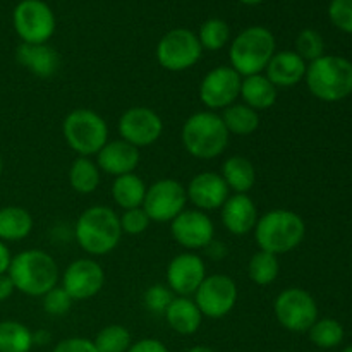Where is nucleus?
<instances>
[{"label": "nucleus", "mask_w": 352, "mask_h": 352, "mask_svg": "<svg viewBox=\"0 0 352 352\" xmlns=\"http://www.w3.org/2000/svg\"><path fill=\"white\" fill-rule=\"evenodd\" d=\"M186 192H188V201H191L195 208L201 210V212L220 210L230 196L222 175L210 170L196 174L189 181Z\"/></svg>", "instance_id": "nucleus-18"}, {"label": "nucleus", "mask_w": 352, "mask_h": 352, "mask_svg": "<svg viewBox=\"0 0 352 352\" xmlns=\"http://www.w3.org/2000/svg\"><path fill=\"white\" fill-rule=\"evenodd\" d=\"M239 96L244 105L251 107L258 113L268 110L277 103L278 88H275L265 74H253L243 78Z\"/></svg>", "instance_id": "nucleus-24"}, {"label": "nucleus", "mask_w": 352, "mask_h": 352, "mask_svg": "<svg viewBox=\"0 0 352 352\" xmlns=\"http://www.w3.org/2000/svg\"><path fill=\"white\" fill-rule=\"evenodd\" d=\"M188 352H215V351L208 346H195V347H191Z\"/></svg>", "instance_id": "nucleus-46"}, {"label": "nucleus", "mask_w": 352, "mask_h": 352, "mask_svg": "<svg viewBox=\"0 0 352 352\" xmlns=\"http://www.w3.org/2000/svg\"><path fill=\"white\" fill-rule=\"evenodd\" d=\"M2 172H3V158H2V153H0V177H2Z\"/></svg>", "instance_id": "nucleus-48"}, {"label": "nucleus", "mask_w": 352, "mask_h": 352, "mask_svg": "<svg viewBox=\"0 0 352 352\" xmlns=\"http://www.w3.org/2000/svg\"><path fill=\"white\" fill-rule=\"evenodd\" d=\"M165 278H167V287L175 296L191 298L206 278L205 261L199 254L191 251L177 254L168 263Z\"/></svg>", "instance_id": "nucleus-17"}, {"label": "nucleus", "mask_w": 352, "mask_h": 352, "mask_svg": "<svg viewBox=\"0 0 352 352\" xmlns=\"http://www.w3.org/2000/svg\"><path fill=\"white\" fill-rule=\"evenodd\" d=\"M196 36H198L203 50H222L230 41V26L220 17H212L199 26Z\"/></svg>", "instance_id": "nucleus-32"}, {"label": "nucleus", "mask_w": 352, "mask_h": 352, "mask_svg": "<svg viewBox=\"0 0 352 352\" xmlns=\"http://www.w3.org/2000/svg\"><path fill=\"white\" fill-rule=\"evenodd\" d=\"M155 55L165 71L184 72L198 64L203 48L195 31L188 28H175L160 38Z\"/></svg>", "instance_id": "nucleus-8"}, {"label": "nucleus", "mask_w": 352, "mask_h": 352, "mask_svg": "<svg viewBox=\"0 0 352 352\" xmlns=\"http://www.w3.org/2000/svg\"><path fill=\"white\" fill-rule=\"evenodd\" d=\"M117 129H119L120 140L127 141L140 150V148L151 146L160 140L164 133V122L153 109L131 107L120 116Z\"/></svg>", "instance_id": "nucleus-14"}, {"label": "nucleus", "mask_w": 352, "mask_h": 352, "mask_svg": "<svg viewBox=\"0 0 352 352\" xmlns=\"http://www.w3.org/2000/svg\"><path fill=\"white\" fill-rule=\"evenodd\" d=\"M127 352H170L162 340L158 339H141L131 344Z\"/></svg>", "instance_id": "nucleus-41"}, {"label": "nucleus", "mask_w": 352, "mask_h": 352, "mask_svg": "<svg viewBox=\"0 0 352 352\" xmlns=\"http://www.w3.org/2000/svg\"><path fill=\"white\" fill-rule=\"evenodd\" d=\"M274 313L282 329L305 333L318 320V305L305 289L289 287L275 298Z\"/></svg>", "instance_id": "nucleus-10"}, {"label": "nucleus", "mask_w": 352, "mask_h": 352, "mask_svg": "<svg viewBox=\"0 0 352 352\" xmlns=\"http://www.w3.org/2000/svg\"><path fill=\"white\" fill-rule=\"evenodd\" d=\"M52 352H98L93 340L85 337H71L64 339L52 349Z\"/></svg>", "instance_id": "nucleus-40"}, {"label": "nucleus", "mask_w": 352, "mask_h": 352, "mask_svg": "<svg viewBox=\"0 0 352 352\" xmlns=\"http://www.w3.org/2000/svg\"><path fill=\"white\" fill-rule=\"evenodd\" d=\"M278 274H280L278 256L267 253V251H256L248 263V275H250L251 282L261 285V287L274 284Z\"/></svg>", "instance_id": "nucleus-31"}, {"label": "nucleus", "mask_w": 352, "mask_h": 352, "mask_svg": "<svg viewBox=\"0 0 352 352\" xmlns=\"http://www.w3.org/2000/svg\"><path fill=\"white\" fill-rule=\"evenodd\" d=\"M220 117L229 134L234 136H250L260 127V113L244 103H234L227 107Z\"/></svg>", "instance_id": "nucleus-29"}, {"label": "nucleus", "mask_w": 352, "mask_h": 352, "mask_svg": "<svg viewBox=\"0 0 352 352\" xmlns=\"http://www.w3.org/2000/svg\"><path fill=\"white\" fill-rule=\"evenodd\" d=\"M239 2L244 3V6L254 7V6H260V3H263L265 0H239Z\"/></svg>", "instance_id": "nucleus-47"}, {"label": "nucleus", "mask_w": 352, "mask_h": 352, "mask_svg": "<svg viewBox=\"0 0 352 352\" xmlns=\"http://www.w3.org/2000/svg\"><path fill=\"white\" fill-rule=\"evenodd\" d=\"M172 237L186 251L205 250L215 239V226L208 213L201 210H184L170 222Z\"/></svg>", "instance_id": "nucleus-16"}, {"label": "nucleus", "mask_w": 352, "mask_h": 352, "mask_svg": "<svg viewBox=\"0 0 352 352\" xmlns=\"http://www.w3.org/2000/svg\"><path fill=\"white\" fill-rule=\"evenodd\" d=\"M342 352H352V346H349V347H346V349H344Z\"/></svg>", "instance_id": "nucleus-49"}, {"label": "nucleus", "mask_w": 352, "mask_h": 352, "mask_svg": "<svg viewBox=\"0 0 352 352\" xmlns=\"http://www.w3.org/2000/svg\"><path fill=\"white\" fill-rule=\"evenodd\" d=\"M230 134L222 117L212 110L192 113L181 129L184 150L198 160H213L229 146Z\"/></svg>", "instance_id": "nucleus-3"}, {"label": "nucleus", "mask_w": 352, "mask_h": 352, "mask_svg": "<svg viewBox=\"0 0 352 352\" xmlns=\"http://www.w3.org/2000/svg\"><path fill=\"white\" fill-rule=\"evenodd\" d=\"M308 62L302 60L294 50L275 52L263 74L275 88H292L305 81Z\"/></svg>", "instance_id": "nucleus-21"}, {"label": "nucleus", "mask_w": 352, "mask_h": 352, "mask_svg": "<svg viewBox=\"0 0 352 352\" xmlns=\"http://www.w3.org/2000/svg\"><path fill=\"white\" fill-rule=\"evenodd\" d=\"M175 294L164 284H153L146 289L143 296V305L148 311L155 315H164L167 311L168 305L174 301Z\"/></svg>", "instance_id": "nucleus-36"}, {"label": "nucleus", "mask_w": 352, "mask_h": 352, "mask_svg": "<svg viewBox=\"0 0 352 352\" xmlns=\"http://www.w3.org/2000/svg\"><path fill=\"white\" fill-rule=\"evenodd\" d=\"M220 219L227 232L232 236H246L256 227L258 208L248 195H230L220 208Z\"/></svg>", "instance_id": "nucleus-19"}, {"label": "nucleus", "mask_w": 352, "mask_h": 352, "mask_svg": "<svg viewBox=\"0 0 352 352\" xmlns=\"http://www.w3.org/2000/svg\"><path fill=\"white\" fill-rule=\"evenodd\" d=\"M12 26L21 43H48L55 33V14L43 0H21L12 12Z\"/></svg>", "instance_id": "nucleus-9"}, {"label": "nucleus", "mask_w": 352, "mask_h": 352, "mask_svg": "<svg viewBox=\"0 0 352 352\" xmlns=\"http://www.w3.org/2000/svg\"><path fill=\"white\" fill-rule=\"evenodd\" d=\"M72 298L64 291L62 285H57L43 296V309L50 316H64L71 311Z\"/></svg>", "instance_id": "nucleus-37"}, {"label": "nucleus", "mask_w": 352, "mask_h": 352, "mask_svg": "<svg viewBox=\"0 0 352 352\" xmlns=\"http://www.w3.org/2000/svg\"><path fill=\"white\" fill-rule=\"evenodd\" d=\"M16 60L21 67L40 79L52 78L57 74L58 67H60V57H58L57 50L48 43H21L16 50Z\"/></svg>", "instance_id": "nucleus-22"}, {"label": "nucleus", "mask_w": 352, "mask_h": 352, "mask_svg": "<svg viewBox=\"0 0 352 352\" xmlns=\"http://www.w3.org/2000/svg\"><path fill=\"white\" fill-rule=\"evenodd\" d=\"M306 86L322 102H340L352 93V62L340 55H323L309 62Z\"/></svg>", "instance_id": "nucleus-6"}, {"label": "nucleus", "mask_w": 352, "mask_h": 352, "mask_svg": "<svg viewBox=\"0 0 352 352\" xmlns=\"http://www.w3.org/2000/svg\"><path fill=\"white\" fill-rule=\"evenodd\" d=\"M253 232L261 251L278 256L291 253L302 243L306 236V223L302 217L292 210L275 208L258 219Z\"/></svg>", "instance_id": "nucleus-4"}, {"label": "nucleus", "mask_w": 352, "mask_h": 352, "mask_svg": "<svg viewBox=\"0 0 352 352\" xmlns=\"http://www.w3.org/2000/svg\"><path fill=\"white\" fill-rule=\"evenodd\" d=\"M62 134L78 157H95L109 141V126L91 109H74L62 122Z\"/></svg>", "instance_id": "nucleus-7"}, {"label": "nucleus", "mask_w": 352, "mask_h": 352, "mask_svg": "<svg viewBox=\"0 0 352 352\" xmlns=\"http://www.w3.org/2000/svg\"><path fill=\"white\" fill-rule=\"evenodd\" d=\"M33 230V217L26 208L17 205L0 208V241L17 243L26 239Z\"/></svg>", "instance_id": "nucleus-26"}, {"label": "nucleus", "mask_w": 352, "mask_h": 352, "mask_svg": "<svg viewBox=\"0 0 352 352\" xmlns=\"http://www.w3.org/2000/svg\"><path fill=\"white\" fill-rule=\"evenodd\" d=\"M329 17L337 30L352 34V0H332Z\"/></svg>", "instance_id": "nucleus-39"}, {"label": "nucleus", "mask_w": 352, "mask_h": 352, "mask_svg": "<svg viewBox=\"0 0 352 352\" xmlns=\"http://www.w3.org/2000/svg\"><path fill=\"white\" fill-rule=\"evenodd\" d=\"M93 344L98 352H127L133 337L124 325H107L96 333Z\"/></svg>", "instance_id": "nucleus-34"}, {"label": "nucleus", "mask_w": 352, "mask_h": 352, "mask_svg": "<svg viewBox=\"0 0 352 352\" xmlns=\"http://www.w3.org/2000/svg\"><path fill=\"white\" fill-rule=\"evenodd\" d=\"M140 160V150L124 140L107 141L105 146L96 153V165L100 170L113 177L133 174Z\"/></svg>", "instance_id": "nucleus-20"}, {"label": "nucleus", "mask_w": 352, "mask_h": 352, "mask_svg": "<svg viewBox=\"0 0 352 352\" xmlns=\"http://www.w3.org/2000/svg\"><path fill=\"white\" fill-rule=\"evenodd\" d=\"M294 47L296 54L305 62H313L325 55V41H323V36L316 30H311V28H306V30H302L296 36Z\"/></svg>", "instance_id": "nucleus-35"}, {"label": "nucleus", "mask_w": 352, "mask_h": 352, "mask_svg": "<svg viewBox=\"0 0 352 352\" xmlns=\"http://www.w3.org/2000/svg\"><path fill=\"white\" fill-rule=\"evenodd\" d=\"M205 251H206V254L212 258V260H217V261L223 260V258L227 256V246L222 243V241L213 239L212 243L205 248Z\"/></svg>", "instance_id": "nucleus-42"}, {"label": "nucleus", "mask_w": 352, "mask_h": 352, "mask_svg": "<svg viewBox=\"0 0 352 352\" xmlns=\"http://www.w3.org/2000/svg\"><path fill=\"white\" fill-rule=\"evenodd\" d=\"M164 316L167 325L179 336H192L198 332L203 323V315L195 299L182 298V296H175Z\"/></svg>", "instance_id": "nucleus-23"}, {"label": "nucleus", "mask_w": 352, "mask_h": 352, "mask_svg": "<svg viewBox=\"0 0 352 352\" xmlns=\"http://www.w3.org/2000/svg\"><path fill=\"white\" fill-rule=\"evenodd\" d=\"M74 236L82 251L91 256H105L122 239L119 215L109 206H89L76 220Z\"/></svg>", "instance_id": "nucleus-2"}, {"label": "nucleus", "mask_w": 352, "mask_h": 352, "mask_svg": "<svg viewBox=\"0 0 352 352\" xmlns=\"http://www.w3.org/2000/svg\"><path fill=\"white\" fill-rule=\"evenodd\" d=\"M241 82L243 78L230 65H219L199 82V100L212 112L226 110L239 98Z\"/></svg>", "instance_id": "nucleus-13"}, {"label": "nucleus", "mask_w": 352, "mask_h": 352, "mask_svg": "<svg viewBox=\"0 0 352 352\" xmlns=\"http://www.w3.org/2000/svg\"><path fill=\"white\" fill-rule=\"evenodd\" d=\"M7 275L14 289L30 298H43L60 280L57 261L41 250H24L12 256Z\"/></svg>", "instance_id": "nucleus-1"}, {"label": "nucleus", "mask_w": 352, "mask_h": 352, "mask_svg": "<svg viewBox=\"0 0 352 352\" xmlns=\"http://www.w3.org/2000/svg\"><path fill=\"white\" fill-rule=\"evenodd\" d=\"M239 291L229 275H206L205 280L195 292V302L201 311L203 318L220 320L230 315L236 308Z\"/></svg>", "instance_id": "nucleus-11"}, {"label": "nucleus", "mask_w": 352, "mask_h": 352, "mask_svg": "<svg viewBox=\"0 0 352 352\" xmlns=\"http://www.w3.org/2000/svg\"><path fill=\"white\" fill-rule=\"evenodd\" d=\"M146 184L138 174L119 175L113 179L112 198L116 205L122 210L141 208L146 196Z\"/></svg>", "instance_id": "nucleus-27"}, {"label": "nucleus", "mask_w": 352, "mask_h": 352, "mask_svg": "<svg viewBox=\"0 0 352 352\" xmlns=\"http://www.w3.org/2000/svg\"><path fill=\"white\" fill-rule=\"evenodd\" d=\"M100 168L89 157H78L69 168V184L79 195H91L100 186Z\"/></svg>", "instance_id": "nucleus-28"}, {"label": "nucleus", "mask_w": 352, "mask_h": 352, "mask_svg": "<svg viewBox=\"0 0 352 352\" xmlns=\"http://www.w3.org/2000/svg\"><path fill=\"white\" fill-rule=\"evenodd\" d=\"M50 342V333L47 330H38L36 333H33V344L38 346H45V344Z\"/></svg>", "instance_id": "nucleus-45"}, {"label": "nucleus", "mask_w": 352, "mask_h": 352, "mask_svg": "<svg viewBox=\"0 0 352 352\" xmlns=\"http://www.w3.org/2000/svg\"><path fill=\"white\" fill-rule=\"evenodd\" d=\"M229 191L234 195H248L256 184V168L253 162L241 155L229 157L222 165L220 172Z\"/></svg>", "instance_id": "nucleus-25"}, {"label": "nucleus", "mask_w": 352, "mask_h": 352, "mask_svg": "<svg viewBox=\"0 0 352 352\" xmlns=\"http://www.w3.org/2000/svg\"><path fill=\"white\" fill-rule=\"evenodd\" d=\"M309 340L320 349H333L340 346L344 340V327L342 323L333 318H322L313 323L308 330Z\"/></svg>", "instance_id": "nucleus-33"}, {"label": "nucleus", "mask_w": 352, "mask_h": 352, "mask_svg": "<svg viewBox=\"0 0 352 352\" xmlns=\"http://www.w3.org/2000/svg\"><path fill=\"white\" fill-rule=\"evenodd\" d=\"M60 285L72 301H88L105 285V272L96 260L79 258L67 265L60 277Z\"/></svg>", "instance_id": "nucleus-15"}, {"label": "nucleus", "mask_w": 352, "mask_h": 352, "mask_svg": "<svg viewBox=\"0 0 352 352\" xmlns=\"http://www.w3.org/2000/svg\"><path fill=\"white\" fill-rule=\"evenodd\" d=\"M188 205L186 188L175 179H160L146 189L143 210L157 223H170Z\"/></svg>", "instance_id": "nucleus-12"}, {"label": "nucleus", "mask_w": 352, "mask_h": 352, "mask_svg": "<svg viewBox=\"0 0 352 352\" xmlns=\"http://www.w3.org/2000/svg\"><path fill=\"white\" fill-rule=\"evenodd\" d=\"M10 261H12L10 250L7 248V244L3 241H0V275H6L9 272Z\"/></svg>", "instance_id": "nucleus-44"}, {"label": "nucleus", "mask_w": 352, "mask_h": 352, "mask_svg": "<svg viewBox=\"0 0 352 352\" xmlns=\"http://www.w3.org/2000/svg\"><path fill=\"white\" fill-rule=\"evenodd\" d=\"M277 52L274 33L265 26H250L230 41V67L241 76L263 74Z\"/></svg>", "instance_id": "nucleus-5"}, {"label": "nucleus", "mask_w": 352, "mask_h": 352, "mask_svg": "<svg viewBox=\"0 0 352 352\" xmlns=\"http://www.w3.org/2000/svg\"><path fill=\"white\" fill-rule=\"evenodd\" d=\"M33 332L16 320L0 322V352H30L33 349Z\"/></svg>", "instance_id": "nucleus-30"}, {"label": "nucleus", "mask_w": 352, "mask_h": 352, "mask_svg": "<svg viewBox=\"0 0 352 352\" xmlns=\"http://www.w3.org/2000/svg\"><path fill=\"white\" fill-rule=\"evenodd\" d=\"M119 219L122 234H127V236H141L151 223V220L148 219L143 206H141V208L124 210V213Z\"/></svg>", "instance_id": "nucleus-38"}, {"label": "nucleus", "mask_w": 352, "mask_h": 352, "mask_svg": "<svg viewBox=\"0 0 352 352\" xmlns=\"http://www.w3.org/2000/svg\"><path fill=\"white\" fill-rule=\"evenodd\" d=\"M14 291L16 289H14V284L9 275H0V302L7 301L14 294Z\"/></svg>", "instance_id": "nucleus-43"}]
</instances>
